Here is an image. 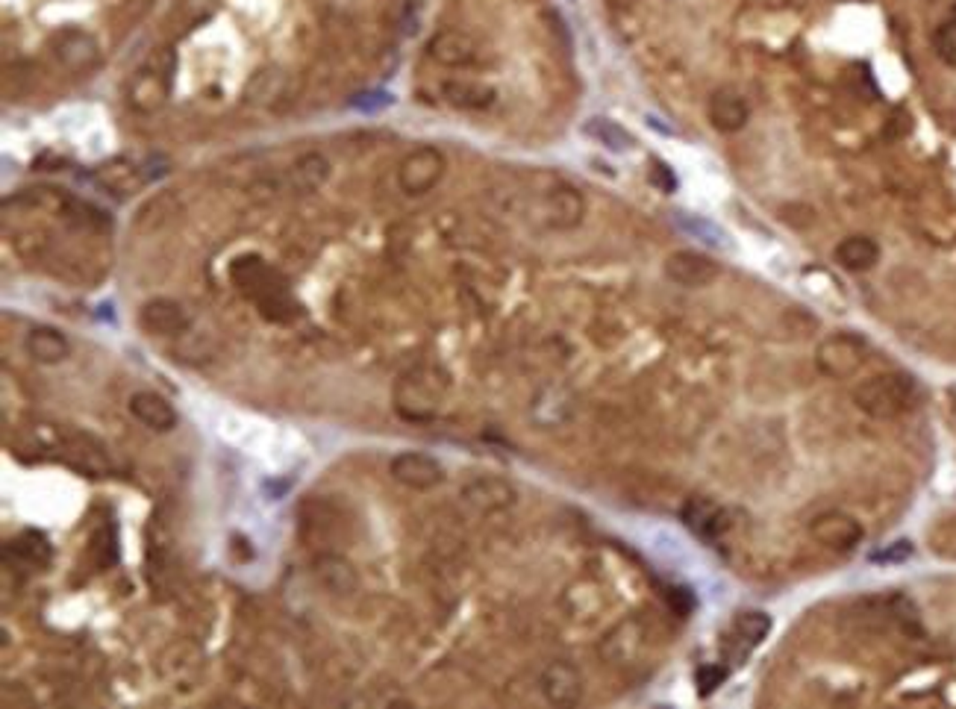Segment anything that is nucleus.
Wrapping results in <instances>:
<instances>
[{"mask_svg": "<svg viewBox=\"0 0 956 709\" xmlns=\"http://www.w3.org/2000/svg\"><path fill=\"white\" fill-rule=\"evenodd\" d=\"M24 347H27V354H30L36 362H42V365H56V362H62V359H68V354H71L68 339H65L59 330H53V327L30 330V333H27Z\"/></svg>", "mask_w": 956, "mask_h": 709, "instance_id": "20", "label": "nucleus"}, {"mask_svg": "<svg viewBox=\"0 0 956 709\" xmlns=\"http://www.w3.org/2000/svg\"><path fill=\"white\" fill-rule=\"evenodd\" d=\"M918 401V383L915 377L901 371H886L862 380L854 389V403L871 418L889 421L897 415L909 412Z\"/></svg>", "mask_w": 956, "mask_h": 709, "instance_id": "1", "label": "nucleus"}, {"mask_svg": "<svg viewBox=\"0 0 956 709\" xmlns=\"http://www.w3.org/2000/svg\"><path fill=\"white\" fill-rule=\"evenodd\" d=\"M138 324L151 336H180L189 330L192 315L180 300L174 298H154L138 312Z\"/></svg>", "mask_w": 956, "mask_h": 709, "instance_id": "12", "label": "nucleus"}, {"mask_svg": "<svg viewBox=\"0 0 956 709\" xmlns=\"http://www.w3.org/2000/svg\"><path fill=\"white\" fill-rule=\"evenodd\" d=\"M810 536L818 545L830 547V551L850 554V551H857V545L862 542L865 530H862V524L854 515L841 513V509H827V513L815 515L810 522Z\"/></svg>", "mask_w": 956, "mask_h": 709, "instance_id": "6", "label": "nucleus"}, {"mask_svg": "<svg viewBox=\"0 0 956 709\" xmlns=\"http://www.w3.org/2000/svg\"><path fill=\"white\" fill-rule=\"evenodd\" d=\"M442 98L456 109L480 112V109H489L494 103V89L486 86L480 80H445Z\"/></svg>", "mask_w": 956, "mask_h": 709, "instance_id": "19", "label": "nucleus"}, {"mask_svg": "<svg viewBox=\"0 0 956 709\" xmlns=\"http://www.w3.org/2000/svg\"><path fill=\"white\" fill-rule=\"evenodd\" d=\"M447 159L438 147L433 145H421L412 154L403 156V163L398 165V186L400 192H407L412 197L433 192L438 179L445 177Z\"/></svg>", "mask_w": 956, "mask_h": 709, "instance_id": "5", "label": "nucleus"}, {"mask_svg": "<svg viewBox=\"0 0 956 709\" xmlns=\"http://www.w3.org/2000/svg\"><path fill=\"white\" fill-rule=\"evenodd\" d=\"M53 56L65 71L83 74V71L95 68L100 60V51H98L95 36H89L86 30H77V27H68V30L53 36Z\"/></svg>", "mask_w": 956, "mask_h": 709, "instance_id": "9", "label": "nucleus"}, {"mask_svg": "<svg viewBox=\"0 0 956 709\" xmlns=\"http://www.w3.org/2000/svg\"><path fill=\"white\" fill-rule=\"evenodd\" d=\"M480 42L471 33L462 30H442L427 42V56L445 68H468L480 60Z\"/></svg>", "mask_w": 956, "mask_h": 709, "instance_id": "11", "label": "nucleus"}, {"mask_svg": "<svg viewBox=\"0 0 956 709\" xmlns=\"http://www.w3.org/2000/svg\"><path fill=\"white\" fill-rule=\"evenodd\" d=\"M951 21L956 24V4H953V9H951Z\"/></svg>", "mask_w": 956, "mask_h": 709, "instance_id": "32", "label": "nucleus"}, {"mask_svg": "<svg viewBox=\"0 0 956 709\" xmlns=\"http://www.w3.org/2000/svg\"><path fill=\"white\" fill-rule=\"evenodd\" d=\"M583 215H586V203L577 188L554 186L541 195V219L550 227H557V230H571V227L583 221Z\"/></svg>", "mask_w": 956, "mask_h": 709, "instance_id": "13", "label": "nucleus"}, {"mask_svg": "<svg viewBox=\"0 0 956 709\" xmlns=\"http://www.w3.org/2000/svg\"><path fill=\"white\" fill-rule=\"evenodd\" d=\"M130 415L154 433H168L177 427L174 406L156 392H136L133 398H130Z\"/></svg>", "mask_w": 956, "mask_h": 709, "instance_id": "17", "label": "nucleus"}, {"mask_svg": "<svg viewBox=\"0 0 956 709\" xmlns=\"http://www.w3.org/2000/svg\"><path fill=\"white\" fill-rule=\"evenodd\" d=\"M933 51L944 65H953L956 68V24L951 18L933 33Z\"/></svg>", "mask_w": 956, "mask_h": 709, "instance_id": "27", "label": "nucleus"}, {"mask_svg": "<svg viewBox=\"0 0 956 709\" xmlns=\"http://www.w3.org/2000/svg\"><path fill=\"white\" fill-rule=\"evenodd\" d=\"M391 103V94L386 92H365V94H356V98H351V107L359 109V112H374V109H383Z\"/></svg>", "mask_w": 956, "mask_h": 709, "instance_id": "30", "label": "nucleus"}, {"mask_svg": "<svg viewBox=\"0 0 956 709\" xmlns=\"http://www.w3.org/2000/svg\"><path fill=\"white\" fill-rule=\"evenodd\" d=\"M836 262L845 271H868L877 266L880 259V248L874 239H868V235H850V239L839 242L836 244Z\"/></svg>", "mask_w": 956, "mask_h": 709, "instance_id": "21", "label": "nucleus"}, {"mask_svg": "<svg viewBox=\"0 0 956 709\" xmlns=\"http://www.w3.org/2000/svg\"><path fill=\"white\" fill-rule=\"evenodd\" d=\"M462 498L480 513H501V509H510L515 504L518 491L501 477H480L462 489Z\"/></svg>", "mask_w": 956, "mask_h": 709, "instance_id": "16", "label": "nucleus"}, {"mask_svg": "<svg viewBox=\"0 0 956 709\" xmlns=\"http://www.w3.org/2000/svg\"><path fill=\"white\" fill-rule=\"evenodd\" d=\"M174 68H177V56L171 47H159V51L147 56V62L136 71L133 83H130L127 92L130 107L142 112V116H154L156 109H162L168 92H171Z\"/></svg>", "mask_w": 956, "mask_h": 709, "instance_id": "2", "label": "nucleus"}, {"mask_svg": "<svg viewBox=\"0 0 956 709\" xmlns=\"http://www.w3.org/2000/svg\"><path fill=\"white\" fill-rule=\"evenodd\" d=\"M768 633H771V616L759 609H745L733 621V645H742L745 654H751L756 645H762Z\"/></svg>", "mask_w": 956, "mask_h": 709, "instance_id": "22", "label": "nucleus"}, {"mask_svg": "<svg viewBox=\"0 0 956 709\" xmlns=\"http://www.w3.org/2000/svg\"><path fill=\"white\" fill-rule=\"evenodd\" d=\"M583 133L589 139H595L597 145H604L606 150H612V154H624V150L633 147V136L609 118H589L583 124Z\"/></svg>", "mask_w": 956, "mask_h": 709, "instance_id": "23", "label": "nucleus"}, {"mask_svg": "<svg viewBox=\"0 0 956 709\" xmlns=\"http://www.w3.org/2000/svg\"><path fill=\"white\" fill-rule=\"evenodd\" d=\"M389 474L395 477L400 486L415 489V491H427V489H436L438 483H442L445 468H442V462L433 459L430 453L403 450V453H398V457H391Z\"/></svg>", "mask_w": 956, "mask_h": 709, "instance_id": "7", "label": "nucleus"}, {"mask_svg": "<svg viewBox=\"0 0 956 709\" xmlns=\"http://www.w3.org/2000/svg\"><path fill=\"white\" fill-rule=\"evenodd\" d=\"M98 179L112 192L124 195L133 192L136 186H142V177H138V165L127 163V159H112V163L98 168Z\"/></svg>", "mask_w": 956, "mask_h": 709, "instance_id": "25", "label": "nucleus"}, {"mask_svg": "<svg viewBox=\"0 0 956 709\" xmlns=\"http://www.w3.org/2000/svg\"><path fill=\"white\" fill-rule=\"evenodd\" d=\"M707 116L709 124L718 130V133H739L747 121H751V107L739 92L733 89H718L707 103Z\"/></svg>", "mask_w": 956, "mask_h": 709, "instance_id": "14", "label": "nucleus"}, {"mask_svg": "<svg viewBox=\"0 0 956 709\" xmlns=\"http://www.w3.org/2000/svg\"><path fill=\"white\" fill-rule=\"evenodd\" d=\"M539 689L550 706H562V709L577 706L580 697H583V674H580L577 665L565 663V659H557V663H550L541 671Z\"/></svg>", "mask_w": 956, "mask_h": 709, "instance_id": "10", "label": "nucleus"}, {"mask_svg": "<svg viewBox=\"0 0 956 709\" xmlns=\"http://www.w3.org/2000/svg\"><path fill=\"white\" fill-rule=\"evenodd\" d=\"M442 394H445V380H438V374L415 371L398 383L395 406L403 418L427 421V418H433L438 412V406H442Z\"/></svg>", "mask_w": 956, "mask_h": 709, "instance_id": "3", "label": "nucleus"}, {"mask_svg": "<svg viewBox=\"0 0 956 709\" xmlns=\"http://www.w3.org/2000/svg\"><path fill=\"white\" fill-rule=\"evenodd\" d=\"M651 183L660 188V192L671 195L674 188H677V177H674V171L662 163V159H653V163H651Z\"/></svg>", "mask_w": 956, "mask_h": 709, "instance_id": "29", "label": "nucleus"}, {"mask_svg": "<svg viewBox=\"0 0 956 709\" xmlns=\"http://www.w3.org/2000/svg\"><path fill=\"white\" fill-rule=\"evenodd\" d=\"M330 177V163L321 154H304L292 168V183L297 192H312Z\"/></svg>", "mask_w": 956, "mask_h": 709, "instance_id": "24", "label": "nucleus"}, {"mask_svg": "<svg viewBox=\"0 0 956 709\" xmlns=\"http://www.w3.org/2000/svg\"><path fill=\"white\" fill-rule=\"evenodd\" d=\"M677 224H680L686 233L698 235V239H704L707 244H712V248H724V239H727V235L721 233V227H715V224L707 221V219H700V215L677 212Z\"/></svg>", "mask_w": 956, "mask_h": 709, "instance_id": "26", "label": "nucleus"}, {"mask_svg": "<svg viewBox=\"0 0 956 709\" xmlns=\"http://www.w3.org/2000/svg\"><path fill=\"white\" fill-rule=\"evenodd\" d=\"M868 359V345L854 333H836L827 336L815 347V365L830 380H848L854 377Z\"/></svg>", "mask_w": 956, "mask_h": 709, "instance_id": "4", "label": "nucleus"}, {"mask_svg": "<svg viewBox=\"0 0 956 709\" xmlns=\"http://www.w3.org/2000/svg\"><path fill=\"white\" fill-rule=\"evenodd\" d=\"M665 277L686 289H704L721 277V266L700 251H674L665 259Z\"/></svg>", "mask_w": 956, "mask_h": 709, "instance_id": "8", "label": "nucleus"}, {"mask_svg": "<svg viewBox=\"0 0 956 709\" xmlns=\"http://www.w3.org/2000/svg\"><path fill=\"white\" fill-rule=\"evenodd\" d=\"M695 680H698V692L700 695H712L727 680V668L724 665H704V668H698Z\"/></svg>", "mask_w": 956, "mask_h": 709, "instance_id": "28", "label": "nucleus"}, {"mask_svg": "<svg viewBox=\"0 0 956 709\" xmlns=\"http://www.w3.org/2000/svg\"><path fill=\"white\" fill-rule=\"evenodd\" d=\"M909 556H913V545H909V542H895L892 547H886V551L874 554L871 560H874V562H904V560H909Z\"/></svg>", "mask_w": 956, "mask_h": 709, "instance_id": "31", "label": "nucleus"}, {"mask_svg": "<svg viewBox=\"0 0 956 709\" xmlns=\"http://www.w3.org/2000/svg\"><path fill=\"white\" fill-rule=\"evenodd\" d=\"M683 522H686V527L695 536L707 538V542H715V538H721L727 533L730 527V518L727 513L721 509L715 500L709 498H691L686 500V506H683Z\"/></svg>", "mask_w": 956, "mask_h": 709, "instance_id": "15", "label": "nucleus"}, {"mask_svg": "<svg viewBox=\"0 0 956 709\" xmlns=\"http://www.w3.org/2000/svg\"><path fill=\"white\" fill-rule=\"evenodd\" d=\"M312 574H315V580L333 594H353L356 586H359V577H356L353 565L344 560V556H336V554L318 556L312 565Z\"/></svg>", "mask_w": 956, "mask_h": 709, "instance_id": "18", "label": "nucleus"}]
</instances>
